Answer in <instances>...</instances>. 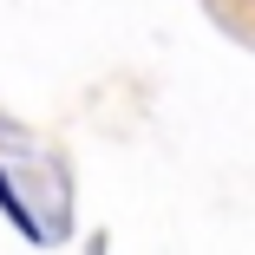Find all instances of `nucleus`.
I'll use <instances>...</instances> for the list:
<instances>
[]
</instances>
